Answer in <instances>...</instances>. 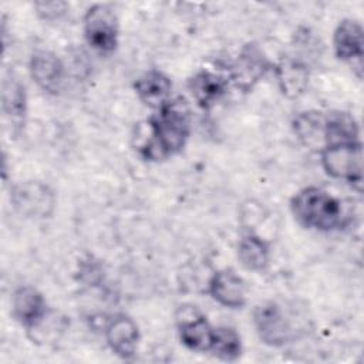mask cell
<instances>
[{
  "label": "cell",
  "instance_id": "obj_1",
  "mask_svg": "<svg viewBox=\"0 0 364 364\" xmlns=\"http://www.w3.org/2000/svg\"><path fill=\"white\" fill-rule=\"evenodd\" d=\"M149 135L141 146L145 159L161 161L179 154L191 135V108L178 97L164 104L148 121Z\"/></svg>",
  "mask_w": 364,
  "mask_h": 364
},
{
  "label": "cell",
  "instance_id": "obj_2",
  "mask_svg": "<svg viewBox=\"0 0 364 364\" xmlns=\"http://www.w3.org/2000/svg\"><path fill=\"white\" fill-rule=\"evenodd\" d=\"M290 210L300 225L318 232H330L343 220L341 203L317 186H307L294 193Z\"/></svg>",
  "mask_w": 364,
  "mask_h": 364
},
{
  "label": "cell",
  "instance_id": "obj_3",
  "mask_svg": "<svg viewBox=\"0 0 364 364\" xmlns=\"http://www.w3.org/2000/svg\"><path fill=\"white\" fill-rule=\"evenodd\" d=\"M321 165L331 178L350 183L361 192L363 186V145L361 141L326 145L320 151Z\"/></svg>",
  "mask_w": 364,
  "mask_h": 364
},
{
  "label": "cell",
  "instance_id": "obj_4",
  "mask_svg": "<svg viewBox=\"0 0 364 364\" xmlns=\"http://www.w3.org/2000/svg\"><path fill=\"white\" fill-rule=\"evenodd\" d=\"M84 37L88 46L109 54L118 46V18L108 4H94L84 16Z\"/></svg>",
  "mask_w": 364,
  "mask_h": 364
},
{
  "label": "cell",
  "instance_id": "obj_5",
  "mask_svg": "<svg viewBox=\"0 0 364 364\" xmlns=\"http://www.w3.org/2000/svg\"><path fill=\"white\" fill-rule=\"evenodd\" d=\"M16 212L28 219L50 218L55 206V195L40 181H26L16 185L10 195Z\"/></svg>",
  "mask_w": 364,
  "mask_h": 364
},
{
  "label": "cell",
  "instance_id": "obj_6",
  "mask_svg": "<svg viewBox=\"0 0 364 364\" xmlns=\"http://www.w3.org/2000/svg\"><path fill=\"white\" fill-rule=\"evenodd\" d=\"M253 324L257 336L267 346H284L291 337L290 323L274 301H263L255 307Z\"/></svg>",
  "mask_w": 364,
  "mask_h": 364
},
{
  "label": "cell",
  "instance_id": "obj_7",
  "mask_svg": "<svg viewBox=\"0 0 364 364\" xmlns=\"http://www.w3.org/2000/svg\"><path fill=\"white\" fill-rule=\"evenodd\" d=\"M363 26L354 18L341 20L333 34V46L336 55L353 65L357 77H363V57H364V37Z\"/></svg>",
  "mask_w": 364,
  "mask_h": 364
},
{
  "label": "cell",
  "instance_id": "obj_8",
  "mask_svg": "<svg viewBox=\"0 0 364 364\" xmlns=\"http://www.w3.org/2000/svg\"><path fill=\"white\" fill-rule=\"evenodd\" d=\"M270 67V61L259 48V46L250 43L240 50L236 61L233 63L230 70V80L240 90L249 91L264 77Z\"/></svg>",
  "mask_w": 364,
  "mask_h": 364
},
{
  "label": "cell",
  "instance_id": "obj_9",
  "mask_svg": "<svg viewBox=\"0 0 364 364\" xmlns=\"http://www.w3.org/2000/svg\"><path fill=\"white\" fill-rule=\"evenodd\" d=\"M30 75L34 82L48 94H58L64 84V65L61 60L48 50H37L30 57Z\"/></svg>",
  "mask_w": 364,
  "mask_h": 364
},
{
  "label": "cell",
  "instance_id": "obj_10",
  "mask_svg": "<svg viewBox=\"0 0 364 364\" xmlns=\"http://www.w3.org/2000/svg\"><path fill=\"white\" fill-rule=\"evenodd\" d=\"M11 310L14 318L27 330L37 328L47 314V304L43 294L31 287H18L11 300Z\"/></svg>",
  "mask_w": 364,
  "mask_h": 364
},
{
  "label": "cell",
  "instance_id": "obj_11",
  "mask_svg": "<svg viewBox=\"0 0 364 364\" xmlns=\"http://www.w3.org/2000/svg\"><path fill=\"white\" fill-rule=\"evenodd\" d=\"M209 294L223 307L240 309L246 303V286L233 270L223 269L213 273L209 280Z\"/></svg>",
  "mask_w": 364,
  "mask_h": 364
},
{
  "label": "cell",
  "instance_id": "obj_12",
  "mask_svg": "<svg viewBox=\"0 0 364 364\" xmlns=\"http://www.w3.org/2000/svg\"><path fill=\"white\" fill-rule=\"evenodd\" d=\"M105 338L109 348L121 358H131L138 347L139 330L136 323L125 316H114L105 327Z\"/></svg>",
  "mask_w": 364,
  "mask_h": 364
},
{
  "label": "cell",
  "instance_id": "obj_13",
  "mask_svg": "<svg viewBox=\"0 0 364 364\" xmlns=\"http://www.w3.org/2000/svg\"><path fill=\"white\" fill-rule=\"evenodd\" d=\"M228 87L229 80L225 75L208 70L196 73L188 82L193 100L203 109H210L219 102L228 92Z\"/></svg>",
  "mask_w": 364,
  "mask_h": 364
},
{
  "label": "cell",
  "instance_id": "obj_14",
  "mask_svg": "<svg viewBox=\"0 0 364 364\" xmlns=\"http://www.w3.org/2000/svg\"><path fill=\"white\" fill-rule=\"evenodd\" d=\"M178 328L183 346L193 351H209L215 327L205 316L195 313L193 309L189 313L182 311V317L178 318Z\"/></svg>",
  "mask_w": 364,
  "mask_h": 364
},
{
  "label": "cell",
  "instance_id": "obj_15",
  "mask_svg": "<svg viewBox=\"0 0 364 364\" xmlns=\"http://www.w3.org/2000/svg\"><path fill=\"white\" fill-rule=\"evenodd\" d=\"M134 90L145 105L158 109L171 100L172 82L162 71L148 70L135 80Z\"/></svg>",
  "mask_w": 364,
  "mask_h": 364
},
{
  "label": "cell",
  "instance_id": "obj_16",
  "mask_svg": "<svg viewBox=\"0 0 364 364\" xmlns=\"http://www.w3.org/2000/svg\"><path fill=\"white\" fill-rule=\"evenodd\" d=\"M360 141V129L355 118L343 111H334L324 115L323 148L331 144Z\"/></svg>",
  "mask_w": 364,
  "mask_h": 364
},
{
  "label": "cell",
  "instance_id": "obj_17",
  "mask_svg": "<svg viewBox=\"0 0 364 364\" xmlns=\"http://www.w3.org/2000/svg\"><path fill=\"white\" fill-rule=\"evenodd\" d=\"M274 74L282 92L289 98H297L307 88L309 71L306 65L297 60H282L274 67Z\"/></svg>",
  "mask_w": 364,
  "mask_h": 364
},
{
  "label": "cell",
  "instance_id": "obj_18",
  "mask_svg": "<svg viewBox=\"0 0 364 364\" xmlns=\"http://www.w3.org/2000/svg\"><path fill=\"white\" fill-rule=\"evenodd\" d=\"M1 107L11 124H23L27 114V94L24 84L14 75H9L3 80Z\"/></svg>",
  "mask_w": 364,
  "mask_h": 364
},
{
  "label": "cell",
  "instance_id": "obj_19",
  "mask_svg": "<svg viewBox=\"0 0 364 364\" xmlns=\"http://www.w3.org/2000/svg\"><path fill=\"white\" fill-rule=\"evenodd\" d=\"M237 259L245 269L252 272H262L267 267L270 260L269 243L260 236L249 233L239 242Z\"/></svg>",
  "mask_w": 364,
  "mask_h": 364
},
{
  "label": "cell",
  "instance_id": "obj_20",
  "mask_svg": "<svg viewBox=\"0 0 364 364\" xmlns=\"http://www.w3.org/2000/svg\"><path fill=\"white\" fill-rule=\"evenodd\" d=\"M294 132L299 139L311 148L323 145L324 115L317 111L300 112L293 121ZM323 148V146H321Z\"/></svg>",
  "mask_w": 364,
  "mask_h": 364
},
{
  "label": "cell",
  "instance_id": "obj_21",
  "mask_svg": "<svg viewBox=\"0 0 364 364\" xmlns=\"http://www.w3.org/2000/svg\"><path fill=\"white\" fill-rule=\"evenodd\" d=\"M209 351L219 360L236 361L242 354L240 336L232 327H215Z\"/></svg>",
  "mask_w": 364,
  "mask_h": 364
},
{
  "label": "cell",
  "instance_id": "obj_22",
  "mask_svg": "<svg viewBox=\"0 0 364 364\" xmlns=\"http://www.w3.org/2000/svg\"><path fill=\"white\" fill-rule=\"evenodd\" d=\"M36 10L44 20H57L67 11V4L61 1H40L36 3Z\"/></svg>",
  "mask_w": 364,
  "mask_h": 364
}]
</instances>
